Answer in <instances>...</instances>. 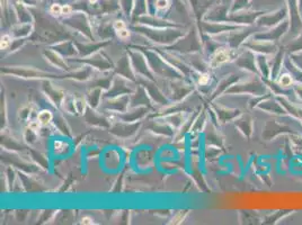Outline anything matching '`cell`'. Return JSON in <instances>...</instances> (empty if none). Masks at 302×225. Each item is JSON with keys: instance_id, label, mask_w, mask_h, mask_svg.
Segmentation results:
<instances>
[{"instance_id": "obj_1", "label": "cell", "mask_w": 302, "mask_h": 225, "mask_svg": "<svg viewBox=\"0 0 302 225\" xmlns=\"http://www.w3.org/2000/svg\"><path fill=\"white\" fill-rule=\"evenodd\" d=\"M229 58H230V54H229V51L226 49H220L214 53L213 56V64H221L227 62Z\"/></svg>"}, {"instance_id": "obj_2", "label": "cell", "mask_w": 302, "mask_h": 225, "mask_svg": "<svg viewBox=\"0 0 302 225\" xmlns=\"http://www.w3.org/2000/svg\"><path fill=\"white\" fill-rule=\"evenodd\" d=\"M52 113L49 112V111H42L38 116V119L40 124H42V125H47V124H49L50 122L52 121Z\"/></svg>"}, {"instance_id": "obj_3", "label": "cell", "mask_w": 302, "mask_h": 225, "mask_svg": "<svg viewBox=\"0 0 302 225\" xmlns=\"http://www.w3.org/2000/svg\"><path fill=\"white\" fill-rule=\"evenodd\" d=\"M12 43V39L9 35H4L2 38V43H0V48L2 50H6Z\"/></svg>"}, {"instance_id": "obj_4", "label": "cell", "mask_w": 302, "mask_h": 225, "mask_svg": "<svg viewBox=\"0 0 302 225\" xmlns=\"http://www.w3.org/2000/svg\"><path fill=\"white\" fill-rule=\"evenodd\" d=\"M66 149V143L62 141H57L56 143H54V151H56L57 153H61L62 151H65Z\"/></svg>"}, {"instance_id": "obj_5", "label": "cell", "mask_w": 302, "mask_h": 225, "mask_svg": "<svg viewBox=\"0 0 302 225\" xmlns=\"http://www.w3.org/2000/svg\"><path fill=\"white\" fill-rule=\"evenodd\" d=\"M169 2L168 0H157L156 2V7L158 9H166L168 7Z\"/></svg>"}, {"instance_id": "obj_6", "label": "cell", "mask_w": 302, "mask_h": 225, "mask_svg": "<svg viewBox=\"0 0 302 225\" xmlns=\"http://www.w3.org/2000/svg\"><path fill=\"white\" fill-rule=\"evenodd\" d=\"M50 12H51L52 14H54V15H60L61 12H62V7L60 6V5H57L54 4L51 6V9H50Z\"/></svg>"}, {"instance_id": "obj_7", "label": "cell", "mask_w": 302, "mask_h": 225, "mask_svg": "<svg viewBox=\"0 0 302 225\" xmlns=\"http://www.w3.org/2000/svg\"><path fill=\"white\" fill-rule=\"evenodd\" d=\"M117 35L120 36L121 39H123V40H125V39H127L130 36V32L127 31L126 29H123V30H120V31H117Z\"/></svg>"}, {"instance_id": "obj_8", "label": "cell", "mask_w": 302, "mask_h": 225, "mask_svg": "<svg viewBox=\"0 0 302 225\" xmlns=\"http://www.w3.org/2000/svg\"><path fill=\"white\" fill-rule=\"evenodd\" d=\"M209 81H210V76L208 75V73H204V75L201 76L199 79V82L201 85H207Z\"/></svg>"}, {"instance_id": "obj_9", "label": "cell", "mask_w": 302, "mask_h": 225, "mask_svg": "<svg viewBox=\"0 0 302 225\" xmlns=\"http://www.w3.org/2000/svg\"><path fill=\"white\" fill-rule=\"evenodd\" d=\"M114 29H115L116 31H120V30L125 29L124 22H122V21H116L115 23H114Z\"/></svg>"}, {"instance_id": "obj_10", "label": "cell", "mask_w": 302, "mask_h": 225, "mask_svg": "<svg viewBox=\"0 0 302 225\" xmlns=\"http://www.w3.org/2000/svg\"><path fill=\"white\" fill-rule=\"evenodd\" d=\"M72 12V8L69 6V5H66V6H62V12L61 15H69Z\"/></svg>"}, {"instance_id": "obj_11", "label": "cell", "mask_w": 302, "mask_h": 225, "mask_svg": "<svg viewBox=\"0 0 302 225\" xmlns=\"http://www.w3.org/2000/svg\"><path fill=\"white\" fill-rule=\"evenodd\" d=\"M81 224L84 225H93L94 224V219L89 217V216H86L81 219Z\"/></svg>"}, {"instance_id": "obj_12", "label": "cell", "mask_w": 302, "mask_h": 225, "mask_svg": "<svg viewBox=\"0 0 302 225\" xmlns=\"http://www.w3.org/2000/svg\"><path fill=\"white\" fill-rule=\"evenodd\" d=\"M39 123L40 122H33V123H32L31 124V128H32V130H34V131L38 130V128L40 127V124Z\"/></svg>"}, {"instance_id": "obj_13", "label": "cell", "mask_w": 302, "mask_h": 225, "mask_svg": "<svg viewBox=\"0 0 302 225\" xmlns=\"http://www.w3.org/2000/svg\"><path fill=\"white\" fill-rule=\"evenodd\" d=\"M89 3L94 5V4H96V3H97V0H89Z\"/></svg>"}]
</instances>
